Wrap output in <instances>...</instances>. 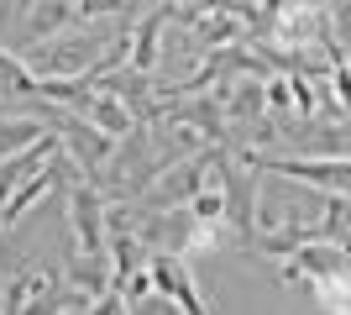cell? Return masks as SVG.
<instances>
[{"label": "cell", "instance_id": "cell-1", "mask_svg": "<svg viewBox=\"0 0 351 315\" xmlns=\"http://www.w3.org/2000/svg\"><path fill=\"white\" fill-rule=\"evenodd\" d=\"M69 221L79 253H110V226H105V189L95 179H73L69 189Z\"/></svg>", "mask_w": 351, "mask_h": 315}, {"label": "cell", "instance_id": "cell-2", "mask_svg": "<svg viewBox=\"0 0 351 315\" xmlns=\"http://www.w3.org/2000/svg\"><path fill=\"white\" fill-rule=\"evenodd\" d=\"M147 268H152V284L162 289V300H168V305H178V310H205L184 253H152V257H147Z\"/></svg>", "mask_w": 351, "mask_h": 315}, {"label": "cell", "instance_id": "cell-3", "mask_svg": "<svg viewBox=\"0 0 351 315\" xmlns=\"http://www.w3.org/2000/svg\"><path fill=\"white\" fill-rule=\"evenodd\" d=\"M178 16V0H162V5H152V11L142 16L132 27V69H142V74H158V47H162V27Z\"/></svg>", "mask_w": 351, "mask_h": 315}, {"label": "cell", "instance_id": "cell-4", "mask_svg": "<svg viewBox=\"0 0 351 315\" xmlns=\"http://www.w3.org/2000/svg\"><path fill=\"white\" fill-rule=\"evenodd\" d=\"M58 152V137L47 132V137H37L32 148H21V152H11V158H0V205L21 189V184L37 174V168H47V158Z\"/></svg>", "mask_w": 351, "mask_h": 315}, {"label": "cell", "instance_id": "cell-5", "mask_svg": "<svg viewBox=\"0 0 351 315\" xmlns=\"http://www.w3.org/2000/svg\"><path fill=\"white\" fill-rule=\"evenodd\" d=\"M79 116H89L95 126H100V132H110V137H116V142H121V137H126V132L136 126L132 105H126V100H116V95H110V90H100V84H95V95H89V105L79 110Z\"/></svg>", "mask_w": 351, "mask_h": 315}, {"label": "cell", "instance_id": "cell-6", "mask_svg": "<svg viewBox=\"0 0 351 315\" xmlns=\"http://www.w3.org/2000/svg\"><path fill=\"white\" fill-rule=\"evenodd\" d=\"M37 95V74L16 47H0V100H32Z\"/></svg>", "mask_w": 351, "mask_h": 315}, {"label": "cell", "instance_id": "cell-7", "mask_svg": "<svg viewBox=\"0 0 351 315\" xmlns=\"http://www.w3.org/2000/svg\"><path fill=\"white\" fill-rule=\"evenodd\" d=\"M37 137H47V121L43 116H0V158H11V152L32 148Z\"/></svg>", "mask_w": 351, "mask_h": 315}, {"label": "cell", "instance_id": "cell-8", "mask_svg": "<svg viewBox=\"0 0 351 315\" xmlns=\"http://www.w3.org/2000/svg\"><path fill=\"white\" fill-rule=\"evenodd\" d=\"M58 284V273L53 268H43V273H21V279H11L5 284V310H32V305L43 300L47 289Z\"/></svg>", "mask_w": 351, "mask_h": 315}, {"label": "cell", "instance_id": "cell-9", "mask_svg": "<svg viewBox=\"0 0 351 315\" xmlns=\"http://www.w3.org/2000/svg\"><path fill=\"white\" fill-rule=\"evenodd\" d=\"M11 11H16V0H0V21H5Z\"/></svg>", "mask_w": 351, "mask_h": 315}, {"label": "cell", "instance_id": "cell-10", "mask_svg": "<svg viewBox=\"0 0 351 315\" xmlns=\"http://www.w3.org/2000/svg\"><path fill=\"white\" fill-rule=\"evenodd\" d=\"M0 242H5V215H0Z\"/></svg>", "mask_w": 351, "mask_h": 315}]
</instances>
